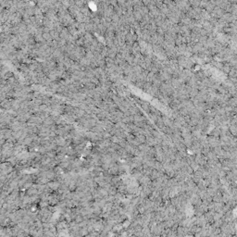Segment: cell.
Masks as SVG:
<instances>
[{
    "mask_svg": "<svg viewBox=\"0 0 237 237\" xmlns=\"http://www.w3.org/2000/svg\"><path fill=\"white\" fill-rule=\"evenodd\" d=\"M26 237H33V236H31V235H27Z\"/></svg>",
    "mask_w": 237,
    "mask_h": 237,
    "instance_id": "6da1fadb",
    "label": "cell"
}]
</instances>
